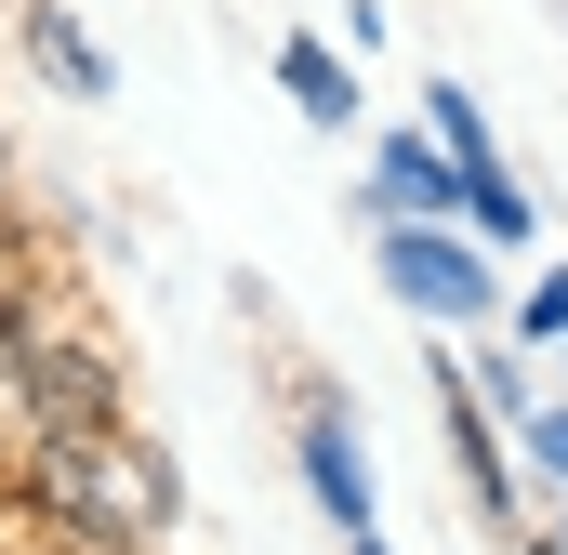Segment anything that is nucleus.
Instances as JSON below:
<instances>
[{
  "label": "nucleus",
  "instance_id": "1",
  "mask_svg": "<svg viewBox=\"0 0 568 555\" xmlns=\"http://www.w3.org/2000/svg\"><path fill=\"white\" fill-rule=\"evenodd\" d=\"M384 278H397V304L436 317V331H476L503 291H489V252H463V225L436 212V225H384Z\"/></svg>",
  "mask_w": 568,
  "mask_h": 555
},
{
  "label": "nucleus",
  "instance_id": "2",
  "mask_svg": "<svg viewBox=\"0 0 568 555\" xmlns=\"http://www.w3.org/2000/svg\"><path fill=\"white\" fill-rule=\"evenodd\" d=\"M13 371H27L40 436H106V423H120V357H106V344H27Z\"/></svg>",
  "mask_w": 568,
  "mask_h": 555
},
{
  "label": "nucleus",
  "instance_id": "3",
  "mask_svg": "<svg viewBox=\"0 0 568 555\" xmlns=\"http://www.w3.org/2000/svg\"><path fill=\"white\" fill-rule=\"evenodd\" d=\"M304 490L344 516V543L371 529V476H357V436H344V397H304Z\"/></svg>",
  "mask_w": 568,
  "mask_h": 555
},
{
  "label": "nucleus",
  "instance_id": "4",
  "mask_svg": "<svg viewBox=\"0 0 568 555\" xmlns=\"http://www.w3.org/2000/svg\"><path fill=\"white\" fill-rule=\"evenodd\" d=\"M371 212H384V225H436V212H449V159H436L424 133H384V159H371Z\"/></svg>",
  "mask_w": 568,
  "mask_h": 555
},
{
  "label": "nucleus",
  "instance_id": "5",
  "mask_svg": "<svg viewBox=\"0 0 568 555\" xmlns=\"http://www.w3.org/2000/svg\"><path fill=\"white\" fill-rule=\"evenodd\" d=\"M278 80H291V107H304L317 133H357V80H344L331 40H278Z\"/></svg>",
  "mask_w": 568,
  "mask_h": 555
},
{
  "label": "nucleus",
  "instance_id": "6",
  "mask_svg": "<svg viewBox=\"0 0 568 555\" xmlns=\"http://www.w3.org/2000/svg\"><path fill=\"white\" fill-rule=\"evenodd\" d=\"M27 53H40V80H67L80 107H106V53L80 40V13H53V0H40V13H27Z\"/></svg>",
  "mask_w": 568,
  "mask_h": 555
},
{
  "label": "nucleus",
  "instance_id": "7",
  "mask_svg": "<svg viewBox=\"0 0 568 555\" xmlns=\"http://www.w3.org/2000/svg\"><path fill=\"white\" fill-rule=\"evenodd\" d=\"M449 212H476V239H503V252H529V199L503 185V159H449Z\"/></svg>",
  "mask_w": 568,
  "mask_h": 555
},
{
  "label": "nucleus",
  "instance_id": "8",
  "mask_svg": "<svg viewBox=\"0 0 568 555\" xmlns=\"http://www.w3.org/2000/svg\"><path fill=\"white\" fill-rule=\"evenodd\" d=\"M424 120H436V159H489V107L463 80H424Z\"/></svg>",
  "mask_w": 568,
  "mask_h": 555
},
{
  "label": "nucleus",
  "instance_id": "9",
  "mask_svg": "<svg viewBox=\"0 0 568 555\" xmlns=\"http://www.w3.org/2000/svg\"><path fill=\"white\" fill-rule=\"evenodd\" d=\"M516 331H529V344H568V265H556V278H529V304H516Z\"/></svg>",
  "mask_w": 568,
  "mask_h": 555
},
{
  "label": "nucleus",
  "instance_id": "10",
  "mask_svg": "<svg viewBox=\"0 0 568 555\" xmlns=\"http://www.w3.org/2000/svg\"><path fill=\"white\" fill-rule=\"evenodd\" d=\"M516 450H529V463L568 490V411H529V423H516Z\"/></svg>",
  "mask_w": 568,
  "mask_h": 555
},
{
  "label": "nucleus",
  "instance_id": "11",
  "mask_svg": "<svg viewBox=\"0 0 568 555\" xmlns=\"http://www.w3.org/2000/svg\"><path fill=\"white\" fill-rule=\"evenodd\" d=\"M357 555H397V543H384V529H357Z\"/></svg>",
  "mask_w": 568,
  "mask_h": 555
},
{
  "label": "nucleus",
  "instance_id": "12",
  "mask_svg": "<svg viewBox=\"0 0 568 555\" xmlns=\"http://www.w3.org/2000/svg\"><path fill=\"white\" fill-rule=\"evenodd\" d=\"M556 555H568V529H556Z\"/></svg>",
  "mask_w": 568,
  "mask_h": 555
},
{
  "label": "nucleus",
  "instance_id": "13",
  "mask_svg": "<svg viewBox=\"0 0 568 555\" xmlns=\"http://www.w3.org/2000/svg\"><path fill=\"white\" fill-rule=\"evenodd\" d=\"M0 159H13V145H0Z\"/></svg>",
  "mask_w": 568,
  "mask_h": 555
},
{
  "label": "nucleus",
  "instance_id": "14",
  "mask_svg": "<svg viewBox=\"0 0 568 555\" xmlns=\"http://www.w3.org/2000/svg\"><path fill=\"white\" fill-rule=\"evenodd\" d=\"M542 555H556V543H542Z\"/></svg>",
  "mask_w": 568,
  "mask_h": 555
}]
</instances>
